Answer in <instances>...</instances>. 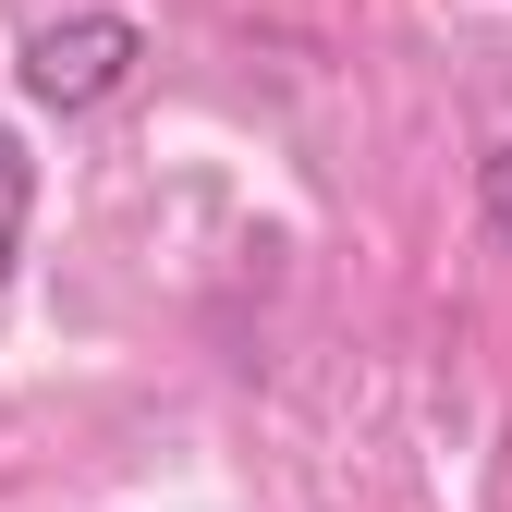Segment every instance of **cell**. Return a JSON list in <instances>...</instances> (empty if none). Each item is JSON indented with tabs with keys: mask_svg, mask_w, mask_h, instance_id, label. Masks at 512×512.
Returning a JSON list of instances; mask_svg holds the SVG:
<instances>
[{
	"mask_svg": "<svg viewBox=\"0 0 512 512\" xmlns=\"http://www.w3.org/2000/svg\"><path fill=\"white\" fill-rule=\"evenodd\" d=\"M13 61H25V98L37 110H110L122 86H135V61H147V25L135 13H61Z\"/></svg>",
	"mask_w": 512,
	"mask_h": 512,
	"instance_id": "1",
	"label": "cell"
},
{
	"mask_svg": "<svg viewBox=\"0 0 512 512\" xmlns=\"http://www.w3.org/2000/svg\"><path fill=\"white\" fill-rule=\"evenodd\" d=\"M25 220H37V159L0 135V281L25 269Z\"/></svg>",
	"mask_w": 512,
	"mask_h": 512,
	"instance_id": "2",
	"label": "cell"
},
{
	"mask_svg": "<svg viewBox=\"0 0 512 512\" xmlns=\"http://www.w3.org/2000/svg\"><path fill=\"white\" fill-rule=\"evenodd\" d=\"M476 220H488V244L512 256V147H488V159H476Z\"/></svg>",
	"mask_w": 512,
	"mask_h": 512,
	"instance_id": "3",
	"label": "cell"
}]
</instances>
